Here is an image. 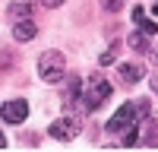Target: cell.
Segmentation results:
<instances>
[{
    "label": "cell",
    "instance_id": "cell-1",
    "mask_svg": "<svg viewBox=\"0 0 158 152\" xmlns=\"http://www.w3.org/2000/svg\"><path fill=\"white\" fill-rule=\"evenodd\" d=\"M149 111H152L149 98L127 101V105H120V108L114 111V117L108 120V133H123V130H130V127H136V120L149 117Z\"/></svg>",
    "mask_w": 158,
    "mask_h": 152
},
{
    "label": "cell",
    "instance_id": "cell-2",
    "mask_svg": "<svg viewBox=\"0 0 158 152\" xmlns=\"http://www.w3.org/2000/svg\"><path fill=\"white\" fill-rule=\"evenodd\" d=\"M38 76H41L44 82H60L63 76H67V60H63L60 51H44V54L38 57Z\"/></svg>",
    "mask_w": 158,
    "mask_h": 152
},
{
    "label": "cell",
    "instance_id": "cell-3",
    "mask_svg": "<svg viewBox=\"0 0 158 152\" xmlns=\"http://www.w3.org/2000/svg\"><path fill=\"white\" fill-rule=\"evenodd\" d=\"M111 92H114V89H111L108 79H101V76H92L89 86L82 89V95H79V105H82L85 111H95L101 101H108V98H111Z\"/></svg>",
    "mask_w": 158,
    "mask_h": 152
},
{
    "label": "cell",
    "instance_id": "cell-4",
    "mask_svg": "<svg viewBox=\"0 0 158 152\" xmlns=\"http://www.w3.org/2000/svg\"><path fill=\"white\" fill-rule=\"evenodd\" d=\"M0 117H3L6 124H22L25 117H29V101L25 98H10L0 105Z\"/></svg>",
    "mask_w": 158,
    "mask_h": 152
},
{
    "label": "cell",
    "instance_id": "cell-5",
    "mask_svg": "<svg viewBox=\"0 0 158 152\" xmlns=\"http://www.w3.org/2000/svg\"><path fill=\"white\" fill-rule=\"evenodd\" d=\"M79 130H82V124H79L76 117H57L54 124H51V136L54 139H63V143H67V139H76L79 136Z\"/></svg>",
    "mask_w": 158,
    "mask_h": 152
},
{
    "label": "cell",
    "instance_id": "cell-6",
    "mask_svg": "<svg viewBox=\"0 0 158 152\" xmlns=\"http://www.w3.org/2000/svg\"><path fill=\"white\" fill-rule=\"evenodd\" d=\"M35 35H38V29H35L32 19H19L16 25H13V38H16V41H32Z\"/></svg>",
    "mask_w": 158,
    "mask_h": 152
},
{
    "label": "cell",
    "instance_id": "cell-7",
    "mask_svg": "<svg viewBox=\"0 0 158 152\" xmlns=\"http://www.w3.org/2000/svg\"><path fill=\"white\" fill-rule=\"evenodd\" d=\"M120 76H123V82H139L146 76V67L142 63H120Z\"/></svg>",
    "mask_w": 158,
    "mask_h": 152
},
{
    "label": "cell",
    "instance_id": "cell-8",
    "mask_svg": "<svg viewBox=\"0 0 158 152\" xmlns=\"http://www.w3.org/2000/svg\"><path fill=\"white\" fill-rule=\"evenodd\" d=\"M6 13L13 19H25V16H32V0H16V3H10Z\"/></svg>",
    "mask_w": 158,
    "mask_h": 152
},
{
    "label": "cell",
    "instance_id": "cell-9",
    "mask_svg": "<svg viewBox=\"0 0 158 152\" xmlns=\"http://www.w3.org/2000/svg\"><path fill=\"white\" fill-rule=\"evenodd\" d=\"M130 48H136V51H149L146 32H133V35H130Z\"/></svg>",
    "mask_w": 158,
    "mask_h": 152
},
{
    "label": "cell",
    "instance_id": "cell-10",
    "mask_svg": "<svg viewBox=\"0 0 158 152\" xmlns=\"http://www.w3.org/2000/svg\"><path fill=\"white\" fill-rule=\"evenodd\" d=\"M114 57H117V44H111L108 51H104V54L98 57V63H101V67H108V63H114Z\"/></svg>",
    "mask_w": 158,
    "mask_h": 152
},
{
    "label": "cell",
    "instance_id": "cell-11",
    "mask_svg": "<svg viewBox=\"0 0 158 152\" xmlns=\"http://www.w3.org/2000/svg\"><path fill=\"white\" fill-rule=\"evenodd\" d=\"M101 6L108 10V13H120L123 10V0H101Z\"/></svg>",
    "mask_w": 158,
    "mask_h": 152
},
{
    "label": "cell",
    "instance_id": "cell-12",
    "mask_svg": "<svg viewBox=\"0 0 158 152\" xmlns=\"http://www.w3.org/2000/svg\"><path fill=\"white\" fill-rule=\"evenodd\" d=\"M139 25H142V32H146V35H155V32H158V22H152V19H146V16L139 19Z\"/></svg>",
    "mask_w": 158,
    "mask_h": 152
},
{
    "label": "cell",
    "instance_id": "cell-13",
    "mask_svg": "<svg viewBox=\"0 0 158 152\" xmlns=\"http://www.w3.org/2000/svg\"><path fill=\"white\" fill-rule=\"evenodd\" d=\"M123 143H127V146H136V143H139V136H136V130H130V133H127V139H123Z\"/></svg>",
    "mask_w": 158,
    "mask_h": 152
},
{
    "label": "cell",
    "instance_id": "cell-14",
    "mask_svg": "<svg viewBox=\"0 0 158 152\" xmlns=\"http://www.w3.org/2000/svg\"><path fill=\"white\" fill-rule=\"evenodd\" d=\"M63 0H41V6H48V10H54V6H60Z\"/></svg>",
    "mask_w": 158,
    "mask_h": 152
},
{
    "label": "cell",
    "instance_id": "cell-15",
    "mask_svg": "<svg viewBox=\"0 0 158 152\" xmlns=\"http://www.w3.org/2000/svg\"><path fill=\"white\" fill-rule=\"evenodd\" d=\"M6 146V133H0V149H3Z\"/></svg>",
    "mask_w": 158,
    "mask_h": 152
},
{
    "label": "cell",
    "instance_id": "cell-16",
    "mask_svg": "<svg viewBox=\"0 0 158 152\" xmlns=\"http://www.w3.org/2000/svg\"><path fill=\"white\" fill-rule=\"evenodd\" d=\"M152 89H155V92H158V76H155V79H152Z\"/></svg>",
    "mask_w": 158,
    "mask_h": 152
},
{
    "label": "cell",
    "instance_id": "cell-17",
    "mask_svg": "<svg viewBox=\"0 0 158 152\" xmlns=\"http://www.w3.org/2000/svg\"><path fill=\"white\" fill-rule=\"evenodd\" d=\"M155 13H158V3H155Z\"/></svg>",
    "mask_w": 158,
    "mask_h": 152
},
{
    "label": "cell",
    "instance_id": "cell-18",
    "mask_svg": "<svg viewBox=\"0 0 158 152\" xmlns=\"http://www.w3.org/2000/svg\"><path fill=\"white\" fill-rule=\"evenodd\" d=\"M155 57H158V51H155Z\"/></svg>",
    "mask_w": 158,
    "mask_h": 152
}]
</instances>
